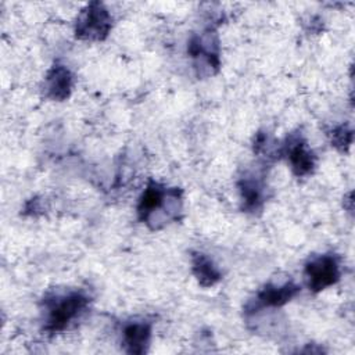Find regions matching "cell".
Masks as SVG:
<instances>
[{
    "label": "cell",
    "mask_w": 355,
    "mask_h": 355,
    "mask_svg": "<svg viewBox=\"0 0 355 355\" xmlns=\"http://www.w3.org/2000/svg\"><path fill=\"white\" fill-rule=\"evenodd\" d=\"M112 28V17L100 1L89 3L78 15L75 36L79 40H104Z\"/></svg>",
    "instance_id": "cell-3"
},
{
    "label": "cell",
    "mask_w": 355,
    "mask_h": 355,
    "mask_svg": "<svg viewBox=\"0 0 355 355\" xmlns=\"http://www.w3.org/2000/svg\"><path fill=\"white\" fill-rule=\"evenodd\" d=\"M89 304L90 297L83 291L76 290L44 297V331L50 334L64 331L87 309Z\"/></svg>",
    "instance_id": "cell-2"
},
{
    "label": "cell",
    "mask_w": 355,
    "mask_h": 355,
    "mask_svg": "<svg viewBox=\"0 0 355 355\" xmlns=\"http://www.w3.org/2000/svg\"><path fill=\"white\" fill-rule=\"evenodd\" d=\"M279 154L286 157L295 176L304 178L315 169V154L308 147V143L301 132L290 133L282 144Z\"/></svg>",
    "instance_id": "cell-5"
},
{
    "label": "cell",
    "mask_w": 355,
    "mask_h": 355,
    "mask_svg": "<svg viewBox=\"0 0 355 355\" xmlns=\"http://www.w3.org/2000/svg\"><path fill=\"white\" fill-rule=\"evenodd\" d=\"M153 322L132 320L122 329V344L128 354L143 355L147 352L151 340Z\"/></svg>",
    "instance_id": "cell-10"
},
{
    "label": "cell",
    "mask_w": 355,
    "mask_h": 355,
    "mask_svg": "<svg viewBox=\"0 0 355 355\" xmlns=\"http://www.w3.org/2000/svg\"><path fill=\"white\" fill-rule=\"evenodd\" d=\"M182 190L150 180L137 204L139 220L151 230H158L172 220L179 219L182 212Z\"/></svg>",
    "instance_id": "cell-1"
},
{
    "label": "cell",
    "mask_w": 355,
    "mask_h": 355,
    "mask_svg": "<svg viewBox=\"0 0 355 355\" xmlns=\"http://www.w3.org/2000/svg\"><path fill=\"white\" fill-rule=\"evenodd\" d=\"M300 286H297L293 280H287L284 283L276 284V283H268L265 284L254 300H251L245 305V315L257 313L263 308H279L290 302L298 293Z\"/></svg>",
    "instance_id": "cell-7"
},
{
    "label": "cell",
    "mask_w": 355,
    "mask_h": 355,
    "mask_svg": "<svg viewBox=\"0 0 355 355\" xmlns=\"http://www.w3.org/2000/svg\"><path fill=\"white\" fill-rule=\"evenodd\" d=\"M187 53L191 58L196 60V68H200L201 64H205L208 75L219 71V37L215 29L209 28L201 35L191 36L187 44Z\"/></svg>",
    "instance_id": "cell-6"
},
{
    "label": "cell",
    "mask_w": 355,
    "mask_h": 355,
    "mask_svg": "<svg viewBox=\"0 0 355 355\" xmlns=\"http://www.w3.org/2000/svg\"><path fill=\"white\" fill-rule=\"evenodd\" d=\"M73 86L72 72L62 64H54L46 73L43 92L44 96L54 101H64L71 96Z\"/></svg>",
    "instance_id": "cell-9"
},
{
    "label": "cell",
    "mask_w": 355,
    "mask_h": 355,
    "mask_svg": "<svg viewBox=\"0 0 355 355\" xmlns=\"http://www.w3.org/2000/svg\"><path fill=\"white\" fill-rule=\"evenodd\" d=\"M308 287L312 293H319L340 280V259L334 254L312 257L304 268Z\"/></svg>",
    "instance_id": "cell-4"
},
{
    "label": "cell",
    "mask_w": 355,
    "mask_h": 355,
    "mask_svg": "<svg viewBox=\"0 0 355 355\" xmlns=\"http://www.w3.org/2000/svg\"><path fill=\"white\" fill-rule=\"evenodd\" d=\"M191 272L198 284L202 287H211L216 284L222 277L220 270L212 262V259L198 251L191 252Z\"/></svg>",
    "instance_id": "cell-11"
},
{
    "label": "cell",
    "mask_w": 355,
    "mask_h": 355,
    "mask_svg": "<svg viewBox=\"0 0 355 355\" xmlns=\"http://www.w3.org/2000/svg\"><path fill=\"white\" fill-rule=\"evenodd\" d=\"M237 187L240 191L243 211L257 214L262 209L265 202V175L263 172L247 171L239 179Z\"/></svg>",
    "instance_id": "cell-8"
},
{
    "label": "cell",
    "mask_w": 355,
    "mask_h": 355,
    "mask_svg": "<svg viewBox=\"0 0 355 355\" xmlns=\"http://www.w3.org/2000/svg\"><path fill=\"white\" fill-rule=\"evenodd\" d=\"M329 137H330V143L333 147H336L338 151L345 153L348 151V148L351 147L352 143V137H354V132L352 129L345 125L341 123L338 126H334L333 129L329 130Z\"/></svg>",
    "instance_id": "cell-12"
}]
</instances>
